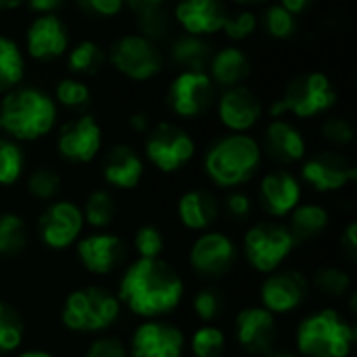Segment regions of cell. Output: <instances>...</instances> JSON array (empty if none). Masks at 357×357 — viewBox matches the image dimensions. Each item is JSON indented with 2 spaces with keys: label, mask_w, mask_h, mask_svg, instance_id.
<instances>
[{
  "label": "cell",
  "mask_w": 357,
  "mask_h": 357,
  "mask_svg": "<svg viewBox=\"0 0 357 357\" xmlns=\"http://www.w3.org/2000/svg\"><path fill=\"white\" fill-rule=\"evenodd\" d=\"M268 357H297L295 354H289V351H270Z\"/></svg>",
  "instance_id": "cell-56"
},
{
  "label": "cell",
  "mask_w": 357,
  "mask_h": 357,
  "mask_svg": "<svg viewBox=\"0 0 357 357\" xmlns=\"http://www.w3.org/2000/svg\"><path fill=\"white\" fill-rule=\"evenodd\" d=\"M207 75L211 77L218 90L241 86L251 75V59L245 52V48L236 44L222 46L213 50L209 65H207Z\"/></svg>",
  "instance_id": "cell-24"
},
{
  "label": "cell",
  "mask_w": 357,
  "mask_h": 357,
  "mask_svg": "<svg viewBox=\"0 0 357 357\" xmlns=\"http://www.w3.org/2000/svg\"><path fill=\"white\" fill-rule=\"evenodd\" d=\"M77 6L96 19H115L123 13V0H77Z\"/></svg>",
  "instance_id": "cell-45"
},
{
  "label": "cell",
  "mask_w": 357,
  "mask_h": 357,
  "mask_svg": "<svg viewBox=\"0 0 357 357\" xmlns=\"http://www.w3.org/2000/svg\"><path fill=\"white\" fill-rule=\"evenodd\" d=\"M259 199L270 215H291V211L301 203V182L287 169H274L261 178Z\"/></svg>",
  "instance_id": "cell-23"
},
{
  "label": "cell",
  "mask_w": 357,
  "mask_h": 357,
  "mask_svg": "<svg viewBox=\"0 0 357 357\" xmlns=\"http://www.w3.org/2000/svg\"><path fill=\"white\" fill-rule=\"evenodd\" d=\"M128 126L136 134H146L151 130V119H149V115L144 111H136V113H132L128 117Z\"/></svg>",
  "instance_id": "cell-50"
},
{
  "label": "cell",
  "mask_w": 357,
  "mask_h": 357,
  "mask_svg": "<svg viewBox=\"0 0 357 357\" xmlns=\"http://www.w3.org/2000/svg\"><path fill=\"white\" fill-rule=\"evenodd\" d=\"M213 46L207 38H197L188 33H178L172 38L167 56L178 71H207Z\"/></svg>",
  "instance_id": "cell-27"
},
{
  "label": "cell",
  "mask_w": 357,
  "mask_h": 357,
  "mask_svg": "<svg viewBox=\"0 0 357 357\" xmlns=\"http://www.w3.org/2000/svg\"><path fill=\"white\" fill-rule=\"evenodd\" d=\"M67 71L73 77L96 75L107 65V50L96 40H79L67 50Z\"/></svg>",
  "instance_id": "cell-28"
},
{
  "label": "cell",
  "mask_w": 357,
  "mask_h": 357,
  "mask_svg": "<svg viewBox=\"0 0 357 357\" xmlns=\"http://www.w3.org/2000/svg\"><path fill=\"white\" fill-rule=\"evenodd\" d=\"M134 17H136L138 33L146 36L149 40H153L157 44H159V40L167 38L174 31V19H172L169 10L165 6L140 13V15H134Z\"/></svg>",
  "instance_id": "cell-36"
},
{
  "label": "cell",
  "mask_w": 357,
  "mask_h": 357,
  "mask_svg": "<svg viewBox=\"0 0 357 357\" xmlns=\"http://www.w3.org/2000/svg\"><path fill=\"white\" fill-rule=\"evenodd\" d=\"M71 36L59 15H36L25 27V52L36 63H50L67 54Z\"/></svg>",
  "instance_id": "cell-13"
},
{
  "label": "cell",
  "mask_w": 357,
  "mask_h": 357,
  "mask_svg": "<svg viewBox=\"0 0 357 357\" xmlns=\"http://www.w3.org/2000/svg\"><path fill=\"white\" fill-rule=\"evenodd\" d=\"M224 0H178L172 10L174 25L188 36L211 38L224 29L228 17Z\"/></svg>",
  "instance_id": "cell-15"
},
{
  "label": "cell",
  "mask_w": 357,
  "mask_h": 357,
  "mask_svg": "<svg viewBox=\"0 0 357 357\" xmlns=\"http://www.w3.org/2000/svg\"><path fill=\"white\" fill-rule=\"evenodd\" d=\"M130 354L132 357H182L184 335L169 322H146L134 331Z\"/></svg>",
  "instance_id": "cell-18"
},
{
  "label": "cell",
  "mask_w": 357,
  "mask_h": 357,
  "mask_svg": "<svg viewBox=\"0 0 357 357\" xmlns=\"http://www.w3.org/2000/svg\"><path fill=\"white\" fill-rule=\"evenodd\" d=\"M213 109L218 121L230 134H249L264 117V102L247 84L220 90Z\"/></svg>",
  "instance_id": "cell-11"
},
{
  "label": "cell",
  "mask_w": 357,
  "mask_h": 357,
  "mask_svg": "<svg viewBox=\"0 0 357 357\" xmlns=\"http://www.w3.org/2000/svg\"><path fill=\"white\" fill-rule=\"evenodd\" d=\"M314 284L326 297H343L351 287V278L345 270L328 266V268H320L316 272Z\"/></svg>",
  "instance_id": "cell-41"
},
{
  "label": "cell",
  "mask_w": 357,
  "mask_h": 357,
  "mask_svg": "<svg viewBox=\"0 0 357 357\" xmlns=\"http://www.w3.org/2000/svg\"><path fill=\"white\" fill-rule=\"evenodd\" d=\"M134 247L140 255V259H159L163 253L165 241L159 228L155 226H142L134 234Z\"/></svg>",
  "instance_id": "cell-44"
},
{
  "label": "cell",
  "mask_w": 357,
  "mask_h": 357,
  "mask_svg": "<svg viewBox=\"0 0 357 357\" xmlns=\"http://www.w3.org/2000/svg\"><path fill=\"white\" fill-rule=\"evenodd\" d=\"M86 357H128V349L117 337H100L88 347Z\"/></svg>",
  "instance_id": "cell-46"
},
{
  "label": "cell",
  "mask_w": 357,
  "mask_h": 357,
  "mask_svg": "<svg viewBox=\"0 0 357 357\" xmlns=\"http://www.w3.org/2000/svg\"><path fill=\"white\" fill-rule=\"evenodd\" d=\"M59 117V107L46 90L38 86H17L0 96V130L17 142L46 138Z\"/></svg>",
  "instance_id": "cell-2"
},
{
  "label": "cell",
  "mask_w": 357,
  "mask_h": 357,
  "mask_svg": "<svg viewBox=\"0 0 357 357\" xmlns=\"http://www.w3.org/2000/svg\"><path fill=\"white\" fill-rule=\"evenodd\" d=\"M328 226V211L318 203H303L291 211V234L299 241H312L322 234Z\"/></svg>",
  "instance_id": "cell-30"
},
{
  "label": "cell",
  "mask_w": 357,
  "mask_h": 357,
  "mask_svg": "<svg viewBox=\"0 0 357 357\" xmlns=\"http://www.w3.org/2000/svg\"><path fill=\"white\" fill-rule=\"evenodd\" d=\"M197 153L192 134L172 121H159L151 126L144 138V157L163 174H174L186 167Z\"/></svg>",
  "instance_id": "cell-8"
},
{
  "label": "cell",
  "mask_w": 357,
  "mask_h": 357,
  "mask_svg": "<svg viewBox=\"0 0 357 357\" xmlns=\"http://www.w3.org/2000/svg\"><path fill=\"white\" fill-rule=\"evenodd\" d=\"M322 138H326L333 146H349L356 140V128L347 117L333 115L322 123Z\"/></svg>",
  "instance_id": "cell-43"
},
{
  "label": "cell",
  "mask_w": 357,
  "mask_h": 357,
  "mask_svg": "<svg viewBox=\"0 0 357 357\" xmlns=\"http://www.w3.org/2000/svg\"><path fill=\"white\" fill-rule=\"evenodd\" d=\"M259 27V15H255L253 8H238L234 13H228L226 21H224V33L230 42L241 44L245 40H249Z\"/></svg>",
  "instance_id": "cell-37"
},
{
  "label": "cell",
  "mask_w": 357,
  "mask_h": 357,
  "mask_svg": "<svg viewBox=\"0 0 357 357\" xmlns=\"http://www.w3.org/2000/svg\"><path fill=\"white\" fill-rule=\"evenodd\" d=\"M123 2H126V8H130L134 15H140V13L153 10V8H161L167 4V0H123Z\"/></svg>",
  "instance_id": "cell-49"
},
{
  "label": "cell",
  "mask_w": 357,
  "mask_h": 357,
  "mask_svg": "<svg viewBox=\"0 0 357 357\" xmlns=\"http://www.w3.org/2000/svg\"><path fill=\"white\" fill-rule=\"evenodd\" d=\"M299 17L291 15L287 8H282L278 2H268L264 15L259 17V25L264 29V33L272 40L284 42L295 38V33L299 31Z\"/></svg>",
  "instance_id": "cell-31"
},
{
  "label": "cell",
  "mask_w": 357,
  "mask_h": 357,
  "mask_svg": "<svg viewBox=\"0 0 357 357\" xmlns=\"http://www.w3.org/2000/svg\"><path fill=\"white\" fill-rule=\"evenodd\" d=\"M52 98L56 107L61 105L63 109H69V111H82L92 102V90L82 77L67 75L56 82L52 90Z\"/></svg>",
  "instance_id": "cell-32"
},
{
  "label": "cell",
  "mask_w": 357,
  "mask_h": 357,
  "mask_svg": "<svg viewBox=\"0 0 357 357\" xmlns=\"http://www.w3.org/2000/svg\"><path fill=\"white\" fill-rule=\"evenodd\" d=\"M115 199L109 190H94L88 195L86 205H84V222H88L94 230H105L111 226V222L115 220Z\"/></svg>",
  "instance_id": "cell-33"
},
{
  "label": "cell",
  "mask_w": 357,
  "mask_h": 357,
  "mask_svg": "<svg viewBox=\"0 0 357 357\" xmlns=\"http://www.w3.org/2000/svg\"><path fill=\"white\" fill-rule=\"evenodd\" d=\"M354 343V326L335 310L316 312L297 328V349L305 357H347Z\"/></svg>",
  "instance_id": "cell-5"
},
{
  "label": "cell",
  "mask_w": 357,
  "mask_h": 357,
  "mask_svg": "<svg viewBox=\"0 0 357 357\" xmlns=\"http://www.w3.org/2000/svg\"><path fill=\"white\" fill-rule=\"evenodd\" d=\"M25 54L17 40L0 33V96L21 86L25 77Z\"/></svg>",
  "instance_id": "cell-29"
},
{
  "label": "cell",
  "mask_w": 357,
  "mask_h": 357,
  "mask_svg": "<svg viewBox=\"0 0 357 357\" xmlns=\"http://www.w3.org/2000/svg\"><path fill=\"white\" fill-rule=\"evenodd\" d=\"M234 4L243 6V8H253V6H261V4H268L270 0H232Z\"/></svg>",
  "instance_id": "cell-54"
},
{
  "label": "cell",
  "mask_w": 357,
  "mask_h": 357,
  "mask_svg": "<svg viewBox=\"0 0 357 357\" xmlns=\"http://www.w3.org/2000/svg\"><path fill=\"white\" fill-rule=\"evenodd\" d=\"M25 169V155L17 140L0 138V186H13Z\"/></svg>",
  "instance_id": "cell-35"
},
{
  "label": "cell",
  "mask_w": 357,
  "mask_h": 357,
  "mask_svg": "<svg viewBox=\"0 0 357 357\" xmlns=\"http://www.w3.org/2000/svg\"><path fill=\"white\" fill-rule=\"evenodd\" d=\"M107 63L130 82H151L165 69L161 46L146 36L134 31L119 36L107 50Z\"/></svg>",
  "instance_id": "cell-7"
},
{
  "label": "cell",
  "mask_w": 357,
  "mask_h": 357,
  "mask_svg": "<svg viewBox=\"0 0 357 357\" xmlns=\"http://www.w3.org/2000/svg\"><path fill=\"white\" fill-rule=\"evenodd\" d=\"M238 257L236 243L224 232L201 234L190 249V266L197 274L207 278L226 276Z\"/></svg>",
  "instance_id": "cell-16"
},
{
  "label": "cell",
  "mask_w": 357,
  "mask_h": 357,
  "mask_svg": "<svg viewBox=\"0 0 357 357\" xmlns=\"http://www.w3.org/2000/svg\"><path fill=\"white\" fill-rule=\"evenodd\" d=\"M121 301L105 287H84L73 291L61 312L65 328L73 333H100L119 318Z\"/></svg>",
  "instance_id": "cell-6"
},
{
  "label": "cell",
  "mask_w": 357,
  "mask_h": 357,
  "mask_svg": "<svg viewBox=\"0 0 357 357\" xmlns=\"http://www.w3.org/2000/svg\"><path fill=\"white\" fill-rule=\"evenodd\" d=\"M17 357H52L50 354H46V351H38V349H31V351H23L21 356Z\"/></svg>",
  "instance_id": "cell-55"
},
{
  "label": "cell",
  "mask_w": 357,
  "mask_h": 357,
  "mask_svg": "<svg viewBox=\"0 0 357 357\" xmlns=\"http://www.w3.org/2000/svg\"><path fill=\"white\" fill-rule=\"evenodd\" d=\"M25 6V0H0V10H17Z\"/></svg>",
  "instance_id": "cell-53"
},
{
  "label": "cell",
  "mask_w": 357,
  "mask_h": 357,
  "mask_svg": "<svg viewBox=\"0 0 357 357\" xmlns=\"http://www.w3.org/2000/svg\"><path fill=\"white\" fill-rule=\"evenodd\" d=\"M226 335L215 326H203L192 335L195 357H224Z\"/></svg>",
  "instance_id": "cell-40"
},
{
  "label": "cell",
  "mask_w": 357,
  "mask_h": 357,
  "mask_svg": "<svg viewBox=\"0 0 357 357\" xmlns=\"http://www.w3.org/2000/svg\"><path fill=\"white\" fill-rule=\"evenodd\" d=\"M102 149V128L94 115L82 113L65 121L56 134V151L69 163H90Z\"/></svg>",
  "instance_id": "cell-12"
},
{
  "label": "cell",
  "mask_w": 357,
  "mask_h": 357,
  "mask_svg": "<svg viewBox=\"0 0 357 357\" xmlns=\"http://www.w3.org/2000/svg\"><path fill=\"white\" fill-rule=\"evenodd\" d=\"M27 190L33 199L50 201L61 190V176L52 167H36L27 178Z\"/></svg>",
  "instance_id": "cell-39"
},
{
  "label": "cell",
  "mask_w": 357,
  "mask_h": 357,
  "mask_svg": "<svg viewBox=\"0 0 357 357\" xmlns=\"http://www.w3.org/2000/svg\"><path fill=\"white\" fill-rule=\"evenodd\" d=\"M226 297L218 287H205L192 297V310L203 322H213L224 314Z\"/></svg>",
  "instance_id": "cell-38"
},
{
  "label": "cell",
  "mask_w": 357,
  "mask_h": 357,
  "mask_svg": "<svg viewBox=\"0 0 357 357\" xmlns=\"http://www.w3.org/2000/svg\"><path fill=\"white\" fill-rule=\"evenodd\" d=\"M337 100V88L324 71H305L287 84L280 98L270 105L268 115L272 119L287 115L295 119H316L333 111Z\"/></svg>",
  "instance_id": "cell-4"
},
{
  "label": "cell",
  "mask_w": 357,
  "mask_h": 357,
  "mask_svg": "<svg viewBox=\"0 0 357 357\" xmlns=\"http://www.w3.org/2000/svg\"><path fill=\"white\" fill-rule=\"evenodd\" d=\"M178 215L188 230H207L220 215V203L209 190L192 188L180 197Z\"/></svg>",
  "instance_id": "cell-26"
},
{
  "label": "cell",
  "mask_w": 357,
  "mask_h": 357,
  "mask_svg": "<svg viewBox=\"0 0 357 357\" xmlns=\"http://www.w3.org/2000/svg\"><path fill=\"white\" fill-rule=\"evenodd\" d=\"M226 211H228L230 218L243 222V220H247V218L251 215L253 203H251V199H249L247 192L236 190V192H230V195L226 197Z\"/></svg>",
  "instance_id": "cell-47"
},
{
  "label": "cell",
  "mask_w": 357,
  "mask_h": 357,
  "mask_svg": "<svg viewBox=\"0 0 357 357\" xmlns=\"http://www.w3.org/2000/svg\"><path fill=\"white\" fill-rule=\"evenodd\" d=\"M236 341L249 354H270L276 341V318L266 307H247L234 322Z\"/></svg>",
  "instance_id": "cell-22"
},
{
  "label": "cell",
  "mask_w": 357,
  "mask_h": 357,
  "mask_svg": "<svg viewBox=\"0 0 357 357\" xmlns=\"http://www.w3.org/2000/svg\"><path fill=\"white\" fill-rule=\"evenodd\" d=\"M261 159V144L251 134H226L209 144L203 167L215 186L238 188L257 174Z\"/></svg>",
  "instance_id": "cell-3"
},
{
  "label": "cell",
  "mask_w": 357,
  "mask_h": 357,
  "mask_svg": "<svg viewBox=\"0 0 357 357\" xmlns=\"http://www.w3.org/2000/svg\"><path fill=\"white\" fill-rule=\"evenodd\" d=\"M297 241L293 238L289 226L274 222H259L251 226L245 234V255L253 270L270 274L280 268V264L295 249Z\"/></svg>",
  "instance_id": "cell-10"
},
{
  "label": "cell",
  "mask_w": 357,
  "mask_h": 357,
  "mask_svg": "<svg viewBox=\"0 0 357 357\" xmlns=\"http://www.w3.org/2000/svg\"><path fill=\"white\" fill-rule=\"evenodd\" d=\"M218 92L207 71H176L165 90V105L176 117L190 121L213 109Z\"/></svg>",
  "instance_id": "cell-9"
},
{
  "label": "cell",
  "mask_w": 357,
  "mask_h": 357,
  "mask_svg": "<svg viewBox=\"0 0 357 357\" xmlns=\"http://www.w3.org/2000/svg\"><path fill=\"white\" fill-rule=\"evenodd\" d=\"M82 228H84L82 209L71 201L50 203L38 220V232L44 245L56 251L71 247L77 241Z\"/></svg>",
  "instance_id": "cell-17"
},
{
  "label": "cell",
  "mask_w": 357,
  "mask_h": 357,
  "mask_svg": "<svg viewBox=\"0 0 357 357\" xmlns=\"http://www.w3.org/2000/svg\"><path fill=\"white\" fill-rule=\"evenodd\" d=\"M77 257L92 274H109L126 259L123 241L111 232H94L77 243Z\"/></svg>",
  "instance_id": "cell-21"
},
{
  "label": "cell",
  "mask_w": 357,
  "mask_h": 357,
  "mask_svg": "<svg viewBox=\"0 0 357 357\" xmlns=\"http://www.w3.org/2000/svg\"><path fill=\"white\" fill-rule=\"evenodd\" d=\"M184 297L180 274L161 259H138L121 276L117 299L130 312L144 318H159L174 312Z\"/></svg>",
  "instance_id": "cell-1"
},
{
  "label": "cell",
  "mask_w": 357,
  "mask_h": 357,
  "mask_svg": "<svg viewBox=\"0 0 357 357\" xmlns=\"http://www.w3.org/2000/svg\"><path fill=\"white\" fill-rule=\"evenodd\" d=\"M23 339V324L19 316L0 301V354L15 351Z\"/></svg>",
  "instance_id": "cell-42"
},
{
  "label": "cell",
  "mask_w": 357,
  "mask_h": 357,
  "mask_svg": "<svg viewBox=\"0 0 357 357\" xmlns=\"http://www.w3.org/2000/svg\"><path fill=\"white\" fill-rule=\"evenodd\" d=\"M310 284L303 274L295 270L276 272L261 284V303L270 314L295 312L307 299Z\"/></svg>",
  "instance_id": "cell-20"
},
{
  "label": "cell",
  "mask_w": 357,
  "mask_h": 357,
  "mask_svg": "<svg viewBox=\"0 0 357 357\" xmlns=\"http://www.w3.org/2000/svg\"><path fill=\"white\" fill-rule=\"evenodd\" d=\"M144 176L142 157L128 144H115L102 159V178L113 188L130 190L140 184Z\"/></svg>",
  "instance_id": "cell-25"
},
{
  "label": "cell",
  "mask_w": 357,
  "mask_h": 357,
  "mask_svg": "<svg viewBox=\"0 0 357 357\" xmlns=\"http://www.w3.org/2000/svg\"><path fill=\"white\" fill-rule=\"evenodd\" d=\"M27 247V228L17 213H0V255L13 257Z\"/></svg>",
  "instance_id": "cell-34"
},
{
  "label": "cell",
  "mask_w": 357,
  "mask_h": 357,
  "mask_svg": "<svg viewBox=\"0 0 357 357\" xmlns=\"http://www.w3.org/2000/svg\"><path fill=\"white\" fill-rule=\"evenodd\" d=\"M261 153H266L276 163H301L307 155V142L303 132L287 117L272 119L264 130Z\"/></svg>",
  "instance_id": "cell-19"
},
{
  "label": "cell",
  "mask_w": 357,
  "mask_h": 357,
  "mask_svg": "<svg viewBox=\"0 0 357 357\" xmlns=\"http://www.w3.org/2000/svg\"><path fill=\"white\" fill-rule=\"evenodd\" d=\"M301 180L316 192H335L357 180V167L339 151H322L301 161Z\"/></svg>",
  "instance_id": "cell-14"
},
{
  "label": "cell",
  "mask_w": 357,
  "mask_h": 357,
  "mask_svg": "<svg viewBox=\"0 0 357 357\" xmlns=\"http://www.w3.org/2000/svg\"><path fill=\"white\" fill-rule=\"evenodd\" d=\"M67 0H25L27 10L33 15H59Z\"/></svg>",
  "instance_id": "cell-48"
},
{
  "label": "cell",
  "mask_w": 357,
  "mask_h": 357,
  "mask_svg": "<svg viewBox=\"0 0 357 357\" xmlns=\"http://www.w3.org/2000/svg\"><path fill=\"white\" fill-rule=\"evenodd\" d=\"M278 4H280L282 8H287L291 15L299 17V15H303V13L314 4V0H278Z\"/></svg>",
  "instance_id": "cell-51"
},
{
  "label": "cell",
  "mask_w": 357,
  "mask_h": 357,
  "mask_svg": "<svg viewBox=\"0 0 357 357\" xmlns=\"http://www.w3.org/2000/svg\"><path fill=\"white\" fill-rule=\"evenodd\" d=\"M345 247L351 255H356L357 251V224H349L347 230H345Z\"/></svg>",
  "instance_id": "cell-52"
}]
</instances>
